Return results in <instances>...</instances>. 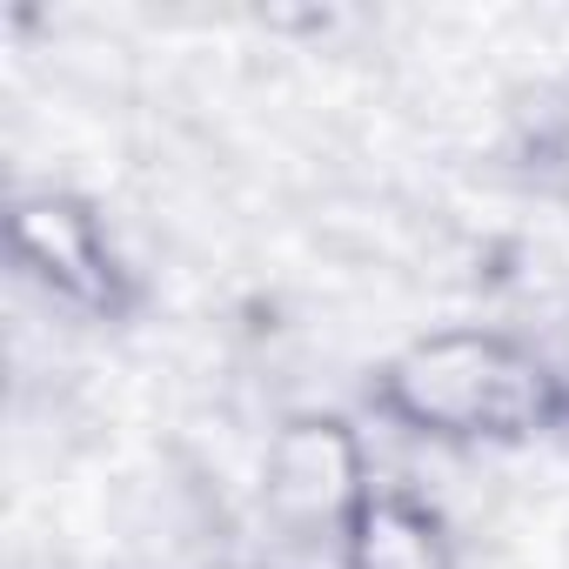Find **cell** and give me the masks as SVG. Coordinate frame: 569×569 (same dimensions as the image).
<instances>
[{
  "instance_id": "obj_2",
  "label": "cell",
  "mask_w": 569,
  "mask_h": 569,
  "mask_svg": "<svg viewBox=\"0 0 569 569\" xmlns=\"http://www.w3.org/2000/svg\"><path fill=\"white\" fill-rule=\"evenodd\" d=\"M14 281L61 322L81 329H128L148 302L134 248L121 241L114 214L68 181H21L0 214Z\"/></svg>"
},
{
  "instance_id": "obj_1",
  "label": "cell",
  "mask_w": 569,
  "mask_h": 569,
  "mask_svg": "<svg viewBox=\"0 0 569 569\" xmlns=\"http://www.w3.org/2000/svg\"><path fill=\"white\" fill-rule=\"evenodd\" d=\"M362 422L436 456H516L562 436V362L502 322H442L362 369Z\"/></svg>"
},
{
  "instance_id": "obj_6",
  "label": "cell",
  "mask_w": 569,
  "mask_h": 569,
  "mask_svg": "<svg viewBox=\"0 0 569 569\" xmlns=\"http://www.w3.org/2000/svg\"><path fill=\"white\" fill-rule=\"evenodd\" d=\"M562 436H569V362H562Z\"/></svg>"
},
{
  "instance_id": "obj_3",
  "label": "cell",
  "mask_w": 569,
  "mask_h": 569,
  "mask_svg": "<svg viewBox=\"0 0 569 569\" xmlns=\"http://www.w3.org/2000/svg\"><path fill=\"white\" fill-rule=\"evenodd\" d=\"M376 476L382 469H376V442H369L362 409L302 402V409H281L268 422V436H261L254 509L274 529V542L329 562L349 516L376 489Z\"/></svg>"
},
{
  "instance_id": "obj_4",
  "label": "cell",
  "mask_w": 569,
  "mask_h": 569,
  "mask_svg": "<svg viewBox=\"0 0 569 569\" xmlns=\"http://www.w3.org/2000/svg\"><path fill=\"white\" fill-rule=\"evenodd\" d=\"M329 569H462V536L429 489H416L409 476H376Z\"/></svg>"
},
{
  "instance_id": "obj_5",
  "label": "cell",
  "mask_w": 569,
  "mask_h": 569,
  "mask_svg": "<svg viewBox=\"0 0 569 569\" xmlns=\"http://www.w3.org/2000/svg\"><path fill=\"white\" fill-rule=\"evenodd\" d=\"M516 174L542 194L569 208V81L549 88L536 101V114L516 128Z\"/></svg>"
}]
</instances>
